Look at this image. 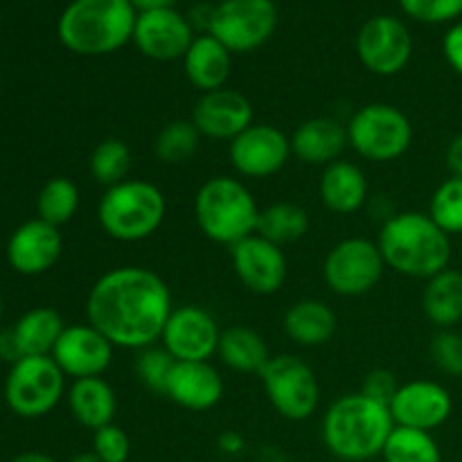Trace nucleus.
<instances>
[{
	"instance_id": "nucleus-33",
	"label": "nucleus",
	"mask_w": 462,
	"mask_h": 462,
	"mask_svg": "<svg viewBox=\"0 0 462 462\" xmlns=\"http://www.w3.org/2000/svg\"><path fill=\"white\" fill-rule=\"evenodd\" d=\"M201 138L192 120H174L158 131L153 140V153L165 165H180L188 162L201 147Z\"/></svg>"
},
{
	"instance_id": "nucleus-3",
	"label": "nucleus",
	"mask_w": 462,
	"mask_h": 462,
	"mask_svg": "<svg viewBox=\"0 0 462 462\" xmlns=\"http://www.w3.org/2000/svg\"><path fill=\"white\" fill-rule=\"evenodd\" d=\"M393 429L391 409L361 391L332 402L320 424L328 451L346 462H365L382 456Z\"/></svg>"
},
{
	"instance_id": "nucleus-48",
	"label": "nucleus",
	"mask_w": 462,
	"mask_h": 462,
	"mask_svg": "<svg viewBox=\"0 0 462 462\" xmlns=\"http://www.w3.org/2000/svg\"><path fill=\"white\" fill-rule=\"evenodd\" d=\"M215 3H217V5H221V3H226V0H215Z\"/></svg>"
},
{
	"instance_id": "nucleus-25",
	"label": "nucleus",
	"mask_w": 462,
	"mask_h": 462,
	"mask_svg": "<svg viewBox=\"0 0 462 462\" xmlns=\"http://www.w3.org/2000/svg\"><path fill=\"white\" fill-rule=\"evenodd\" d=\"M284 334L300 347H320L337 334L338 320L329 305L316 298L298 300L284 311Z\"/></svg>"
},
{
	"instance_id": "nucleus-36",
	"label": "nucleus",
	"mask_w": 462,
	"mask_h": 462,
	"mask_svg": "<svg viewBox=\"0 0 462 462\" xmlns=\"http://www.w3.org/2000/svg\"><path fill=\"white\" fill-rule=\"evenodd\" d=\"M176 359L165 350V347H144L135 356V374L140 382L156 395H165L167 379L174 370Z\"/></svg>"
},
{
	"instance_id": "nucleus-19",
	"label": "nucleus",
	"mask_w": 462,
	"mask_h": 462,
	"mask_svg": "<svg viewBox=\"0 0 462 462\" xmlns=\"http://www.w3.org/2000/svg\"><path fill=\"white\" fill-rule=\"evenodd\" d=\"M253 104L244 93L233 88H219L201 93L192 108V125L203 138L233 140L253 125Z\"/></svg>"
},
{
	"instance_id": "nucleus-24",
	"label": "nucleus",
	"mask_w": 462,
	"mask_h": 462,
	"mask_svg": "<svg viewBox=\"0 0 462 462\" xmlns=\"http://www.w3.org/2000/svg\"><path fill=\"white\" fill-rule=\"evenodd\" d=\"M319 194L334 215H355L368 201V179L355 162L337 161L323 170Z\"/></svg>"
},
{
	"instance_id": "nucleus-41",
	"label": "nucleus",
	"mask_w": 462,
	"mask_h": 462,
	"mask_svg": "<svg viewBox=\"0 0 462 462\" xmlns=\"http://www.w3.org/2000/svg\"><path fill=\"white\" fill-rule=\"evenodd\" d=\"M442 52L447 63L454 68L456 75L462 77V23H456L442 39Z\"/></svg>"
},
{
	"instance_id": "nucleus-47",
	"label": "nucleus",
	"mask_w": 462,
	"mask_h": 462,
	"mask_svg": "<svg viewBox=\"0 0 462 462\" xmlns=\"http://www.w3.org/2000/svg\"><path fill=\"white\" fill-rule=\"evenodd\" d=\"M0 319H3V296H0Z\"/></svg>"
},
{
	"instance_id": "nucleus-16",
	"label": "nucleus",
	"mask_w": 462,
	"mask_h": 462,
	"mask_svg": "<svg viewBox=\"0 0 462 462\" xmlns=\"http://www.w3.org/2000/svg\"><path fill=\"white\" fill-rule=\"evenodd\" d=\"M395 427L429 431L440 429L454 413V400L442 383L429 379H413L400 383L388 404Z\"/></svg>"
},
{
	"instance_id": "nucleus-40",
	"label": "nucleus",
	"mask_w": 462,
	"mask_h": 462,
	"mask_svg": "<svg viewBox=\"0 0 462 462\" xmlns=\"http://www.w3.org/2000/svg\"><path fill=\"white\" fill-rule=\"evenodd\" d=\"M397 388H400V383H397L395 374H393L391 370L377 368L373 370V373L365 374V382L364 386H361V393L388 406L393 397H395Z\"/></svg>"
},
{
	"instance_id": "nucleus-8",
	"label": "nucleus",
	"mask_w": 462,
	"mask_h": 462,
	"mask_svg": "<svg viewBox=\"0 0 462 462\" xmlns=\"http://www.w3.org/2000/svg\"><path fill=\"white\" fill-rule=\"evenodd\" d=\"M66 391V374L52 356H23L5 379V402L25 420L52 413Z\"/></svg>"
},
{
	"instance_id": "nucleus-39",
	"label": "nucleus",
	"mask_w": 462,
	"mask_h": 462,
	"mask_svg": "<svg viewBox=\"0 0 462 462\" xmlns=\"http://www.w3.org/2000/svg\"><path fill=\"white\" fill-rule=\"evenodd\" d=\"M93 454L102 462H126L131 456V440L116 422L93 431Z\"/></svg>"
},
{
	"instance_id": "nucleus-20",
	"label": "nucleus",
	"mask_w": 462,
	"mask_h": 462,
	"mask_svg": "<svg viewBox=\"0 0 462 462\" xmlns=\"http://www.w3.org/2000/svg\"><path fill=\"white\" fill-rule=\"evenodd\" d=\"M63 251L57 226L43 219H30L18 226L7 242V262L16 273L41 275L52 269Z\"/></svg>"
},
{
	"instance_id": "nucleus-1",
	"label": "nucleus",
	"mask_w": 462,
	"mask_h": 462,
	"mask_svg": "<svg viewBox=\"0 0 462 462\" xmlns=\"http://www.w3.org/2000/svg\"><path fill=\"white\" fill-rule=\"evenodd\" d=\"M174 311L165 280L144 266H116L99 275L86 298V316L113 347L144 350L161 341Z\"/></svg>"
},
{
	"instance_id": "nucleus-12",
	"label": "nucleus",
	"mask_w": 462,
	"mask_h": 462,
	"mask_svg": "<svg viewBox=\"0 0 462 462\" xmlns=\"http://www.w3.org/2000/svg\"><path fill=\"white\" fill-rule=\"evenodd\" d=\"M356 54L373 75L393 77L409 66L413 57V36L400 18L379 14L361 25L356 34Z\"/></svg>"
},
{
	"instance_id": "nucleus-18",
	"label": "nucleus",
	"mask_w": 462,
	"mask_h": 462,
	"mask_svg": "<svg viewBox=\"0 0 462 462\" xmlns=\"http://www.w3.org/2000/svg\"><path fill=\"white\" fill-rule=\"evenodd\" d=\"M197 39L194 27L176 9L138 14L134 27V43L140 52L153 61H176L188 54Z\"/></svg>"
},
{
	"instance_id": "nucleus-46",
	"label": "nucleus",
	"mask_w": 462,
	"mask_h": 462,
	"mask_svg": "<svg viewBox=\"0 0 462 462\" xmlns=\"http://www.w3.org/2000/svg\"><path fill=\"white\" fill-rule=\"evenodd\" d=\"M68 462H102L93 451H86V454H77L75 458H70Z\"/></svg>"
},
{
	"instance_id": "nucleus-6",
	"label": "nucleus",
	"mask_w": 462,
	"mask_h": 462,
	"mask_svg": "<svg viewBox=\"0 0 462 462\" xmlns=\"http://www.w3.org/2000/svg\"><path fill=\"white\" fill-rule=\"evenodd\" d=\"M167 215L165 194L143 179H126L104 189L97 203V221L116 242H144L161 230Z\"/></svg>"
},
{
	"instance_id": "nucleus-2",
	"label": "nucleus",
	"mask_w": 462,
	"mask_h": 462,
	"mask_svg": "<svg viewBox=\"0 0 462 462\" xmlns=\"http://www.w3.org/2000/svg\"><path fill=\"white\" fill-rule=\"evenodd\" d=\"M377 246L383 262L395 273L415 280H431L449 269L451 239L429 212H397L383 221Z\"/></svg>"
},
{
	"instance_id": "nucleus-23",
	"label": "nucleus",
	"mask_w": 462,
	"mask_h": 462,
	"mask_svg": "<svg viewBox=\"0 0 462 462\" xmlns=\"http://www.w3.org/2000/svg\"><path fill=\"white\" fill-rule=\"evenodd\" d=\"M185 75L189 84L201 93L226 88V81L233 72V52L212 34H201L192 41L183 57Z\"/></svg>"
},
{
	"instance_id": "nucleus-22",
	"label": "nucleus",
	"mask_w": 462,
	"mask_h": 462,
	"mask_svg": "<svg viewBox=\"0 0 462 462\" xmlns=\"http://www.w3.org/2000/svg\"><path fill=\"white\" fill-rule=\"evenodd\" d=\"M350 147L347 126L337 117H311L298 125L291 135V153L305 165L328 167L341 161V153Z\"/></svg>"
},
{
	"instance_id": "nucleus-32",
	"label": "nucleus",
	"mask_w": 462,
	"mask_h": 462,
	"mask_svg": "<svg viewBox=\"0 0 462 462\" xmlns=\"http://www.w3.org/2000/svg\"><path fill=\"white\" fill-rule=\"evenodd\" d=\"M39 219L52 226H63L79 210V188L66 176H54L41 188L36 199Z\"/></svg>"
},
{
	"instance_id": "nucleus-26",
	"label": "nucleus",
	"mask_w": 462,
	"mask_h": 462,
	"mask_svg": "<svg viewBox=\"0 0 462 462\" xmlns=\"http://www.w3.org/2000/svg\"><path fill=\"white\" fill-rule=\"evenodd\" d=\"M68 406L81 427L97 431L116 420L117 395L104 377L75 379L68 391Z\"/></svg>"
},
{
	"instance_id": "nucleus-7",
	"label": "nucleus",
	"mask_w": 462,
	"mask_h": 462,
	"mask_svg": "<svg viewBox=\"0 0 462 462\" xmlns=\"http://www.w3.org/2000/svg\"><path fill=\"white\" fill-rule=\"evenodd\" d=\"M346 126L350 147L370 162L397 161L413 144V125L409 116L393 104H365Z\"/></svg>"
},
{
	"instance_id": "nucleus-13",
	"label": "nucleus",
	"mask_w": 462,
	"mask_h": 462,
	"mask_svg": "<svg viewBox=\"0 0 462 462\" xmlns=\"http://www.w3.org/2000/svg\"><path fill=\"white\" fill-rule=\"evenodd\" d=\"M291 156V138L275 125L264 122H253L237 138L230 140L228 147L230 165L246 179L275 176Z\"/></svg>"
},
{
	"instance_id": "nucleus-9",
	"label": "nucleus",
	"mask_w": 462,
	"mask_h": 462,
	"mask_svg": "<svg viewBox=\"0 0 462 462\" xmlns=\"http://www.w3.org/2000/svg\"><path fill=\"white\" fill-rule=\"evenodd\" d=\"M266 400L280 418L302 422L311 418L320 404V383L314 368L296 355L271 356L260 374Z\"/></svg>"
},
{
	"instance_id": "nucleus-34",
	"label": "nucleus",
	"mask_w": 462,
	"mask_h": 462,
	"mask_svg": "<svg viewBox=\"0 0 462 462\" xmlns=\"http://www.w3.org/2000/svg\"><path fill=\"white\" fill-rule=\"evenodd\" d=\"M90 174L104 185V189L113 188V185L122 183L129 179L131 170V149L125 140L120 138H106L97 143V147L90 153Z\"/></svg>"
},
{
	"instance_id": "nucleus-37",
	"label": "nucleus",
	"mask_w": 462,
	"mask_h": 462,
	"mask_svg": "<svg viewBox=\"0 0 462 462\" xmlns=\"http://www.w3.org/2000/svg\"><path fill=\"white\" fill-rule=\"evenodd\" d=\"M433 365L447 377H462V334L456 329H438L429 346Z\"/></svg>"
},
{
	"instance_id": "nucleus-5",
	"label": "nucleus",
	"mask_w": 462,
	"mask_h": 462,
	"mask_svg": "<svg viewBox=\"0 0 462 462\" xmlns=\"http://www.w3.org/2000/svg\"><path fill=\"white\" fill-rule=\"evenodd\" d=\"M194 219L210 242L235 246L257 233L260 208L242 180L212 176L194 197Z\"/></svg>"
},
{
	"instance_id": "nucleus-11",
	"label": "nucleus",
	"mask_w": 462,
	"mask_h": 462,
	"mask_svg": "<svg viewBox=\"0 0 462 462\" xmlns=\"http://www.w3.org/2000/svg\"><path fill=\"white\" fill-rule=\"evenodd\" d=\"M278 9L273 0H226L212 7L208 34L233 54L253 52L273 36Z\"/></svg>"
},
{
	"instance_id": "nucleus-14",
	"label": "nucleus",
	"mask_w": 462,
	"mask_h": 462,
	"mask_svg": "<svg viewBox=\"0 0 462 462\" xmlns=\"http://www.w3.org/2000/svg\"><path fill=\"white\" fill-rule=\"evenodd\" d=\"M219 325L215 316L199 305L176 307L162 329V347L176 361H210L219 350Z\"/></svg>"
},
{
	"instance_id": "nucleus-27",
	"label": "nucleus",
	"mask_w": 462,
	"mask_h": 462,
	"mask_svg": "<svg viewBox=\"0 0 462 462\" xmlns=\"http://www.w3.org/2000/svg\"><path fill=\"white\" fill-rule=\"evenodd\" d=\"M61 314L52 307H36L23 314L18 323L14 325L12 332L14 346H16L18 356H50L59 337L63 334Z\"/></svg>"
},
{
	"instance_id": "nucleus-28",
	"label": "nucleus",
	"mask_w": 462,
	"mask_h": 462,
	"mask_svg": "<svg viewBox=\"0 0 462 462\" xmlns=\"http://www.w3.org/2000/svg\"><path fill=\"white\" fill-rule=\"evenodd\" d=\"M422 311L438 329H454L462 320V271L445 269L427 280Z\"/></svg>"
},
{
	"instance_id": "nucleus-44",
	"label": "nucleus",
	"mask_w": 462,
	"mask_h": 462,
	"mask_svg": "<svg viewBox=\"0 0 462 462\" xmlns=\"http://www.w3.org/2000/svg\"><path fill=\"white\" fill-rule=\"evenodd\" d=\"M219 447L221 451H226V454H239V451L244 449V438L235 431H226L221 433Z\"/></svg>"
},
{
	"instance_id": "nucleus-21",
	"label": "nucleus",
	"mask_w": 462,
	"mask_h": 462,
	"mask_svg": "<svg viewBox=\"0 0 462 462\" xmlns=\"http://www.w3.org/2000/svg\"><path fill=\"white\" fill-rule=\"evenodd\" d=\"M224 379L210 361H176L167 379L165 397L192 413L210 411L224 400Z\"/></svg>"
},
{
	"instance_id": "nucleus-29",
	"label": "nucleus",
	"mask_w": 462,
	"mask_h": 462,
	"mask_svg": "<svg viewBox=\"0 0 462 462\" xmlns=\"http://www.w3.org/2000/svg\"><path fill=\"white\" fill-rule=\"evenodd\" d=\"M217 355L230 370L242 374H262V370L271 361L269 346L262 334L251 328H242V325H235V328L221 332Z\"/></svg>"
},
{
	"instance_id": "nucleus-31",
	"label": "nucleus",
	"mask_w": 462,
	"mask_h": 462,
	"mask_svg": "<svg viewBox=\"0 0 462 462\" xmlns=\"http://www.w3.org/2000/svg\"><path fill=\"white\" fill-rule=\"evenodd\" d=\"M383 462H442L440 445L429 431L395 427L382 451Z\"/></svg>"
},
{
	"instance_id": "nucleus-30",
	"label": "nucleus",
	"mask_w": 462,
	"mask_h": 462,
	"mask_svg": "<svg viewBox=\"0 0 462 462\" xmlns=\"http://www.w3.org/2000/svg\"><path fill=\"white\" fill-rule=\"evenodd\" d=\"M310 230V215L302 206L291 201H278L271 203L269 208L260 210V219H257V235H262L269 242L278 244V246H287V244L302 239Z\"/></svg>"
},
{
	"instance_id": "nucleus-35",
	"label": "nucleus",
	"mask_w": 462,
	"mask_h": 462,
	"mask_svg": "<svg viewBox=\"0 0 462 462\" xmlns=\"http://www.w3.org/2000/svg\"><path fill=\"white\" fill-rule=\"evenodd\" d=\"M429 217L447 235H462V179L449 176L442 180L429 201Z\"/></svg>"
},
{
	"instance_id": "nucleus-38",
	"label": "nucleus",
	"mask_w": 462,
	"mask_h": 462,
	"mask_svg": "<svg viewBox=\"0 0 462 462\" xmlns=\"http://www.w3.org/2000/svg\"><path fill=\"white\" fill-rule=\"evenodd\" d=\"M406 16L427 25L451 23L462 16V0H400Z\"/></svg>"
},
{
	"instance_id": "nucleus-42",
	"label": "nucleus",
	"mask_w": 462,
	"mask_h": 462,
	"mask_svg": "<svg viewBox=\"0 0 462 462\" xmlns=\"http://www.w3.org/2000/svg\"><path fill=\"white\" fill-rule=\"evenodd\" d=\"M445 165L451 176L462 179V134L456 135V138H451V143L447 144Z\"/></svg>"
},
{
	"instance_id": "nucleus-17",
	"label": "nucleus",
	"mask_w": 462,
	"mask_h": 462,
	"mask_svg": "<svg viewBox=\"0 0 462 462\" xmlns=\"http://www.w3.org/2000/svg\"><path fill=\"white\" fill-rule=\"evenodd\" d=\"M113 343L90 323L70 325L63 329L52 350L54 364L66 377H102L113 364Z\"/></svg>"
},
{
	"instance_id": "nucleus-15",
	"label": "nucleus",
	"mask_w": 462,
	"mask_h": 462,
	"mask_svg": "<svg viewBox=\"0 0 462 462\" xmlns=\"http://www.w3.org/2000/svg\"><path fill=\"white\" fill-rule=\"evenodd\" d=\"M230 260L239 282L257 296H273L287 282L289 269L282 246L257 233L230 246Z\"/></svg>"
},
{
	"instance_id": "nucleus-4",
	"label": "nucleus",
	"mask_w": 462,
	"mask_h": 462,
	"mask_svg": "<svg viewBox=\"0 0 462 462\" xmlns=\"http://www.w3.org/2000/svg\"><path fill=\"white\" fill-rule=\"evenodd\" d=\"M138 12L131 0H72L59 18L63 48L81 57H104L134 41Z\"/></svg>"
},
{
	"instance_id": "nucleus-45",
	"label": "nucleus",
	"mask_w": 462,
	"mask_h": 462,
	"mask_svg": "<svg viewBox=\"0 0 462 462\" xmlns=\"http://www.w3.org/2000/svg\"><path fill=\"white\" fill-rule=\"evenodd\" d=\"M9 462H57V460H54L52 456H48V454H39V451H27V454L16 456V458H12Z\"/></svg>"
},
{
	"instance_id": "nucleus-43",
	"label": "nucleus",
	"mask_w": 462,
	"mask_h": 462,
	"mask_svg": "<svg viewBox=\"0 0 462 462\" xmlns=\"http://www.w3.org/2000/svg\"><path fill=\"white\" fill-rule=\"evenodd\" d=\"M134 9L138 14L158 12V9H174L176 0H131Z\"/></svg>"
},
{
	"instance_id": "nucleus-10",
	"label": "nucleus",
	"mask_w": 462,
	"mask_h": 462,
	"mask_svg": "<svg viewBox=\"0 0 462 462\" xmlns=\"http://www.w3.org/2000/svg\"><path fill=\"white\" fill-rule=\"evenodd\" d=\"M386 262L377 242L347 237L329 248L323 262V278L329 291L343 298H359L373 291L383 278Z\"/></svg>"
}]
</instances>
